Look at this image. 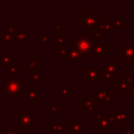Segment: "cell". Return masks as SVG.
<instances>
[{
  "instance_id": "6da1fadb",
  "label": "cell",
  "mask_w": 134,
  "mask_h": 134,
  "mask_svg": "<svg viewBox=\"0 0 134 134\" xmlns=\"http://www.w3.org/2000/svg\"><path fill=\"white\" fill-rule=\"evenodd\" d=\"M73 46L88 58H95L93 53V42L85 34L77 32L71 40Z\"/></svg>"
},
{
  "instance_id": "7a4b0ae2",
  "label": "cell",
  "mask_w": 134,
  "mask_h": 134,
  "mask_svg": "<svg viewBox=\"0 0 134 134\" xmlns=\"http://www.w3.org/2000/svg\"><path fill=\"white\" fill-rule=\"evenodd\" d=\"M90 95L94 99L96 106H105L116 98V95L113 94L105 84L100 86V89H93Z\"/></svg>"
},
{
  "instance_id": "3957f363",
  "label": "cell",
  "mask_w": 134,
  "mask_h": 134,
  "mask_svg": "<svg viewBox=\"0 0 134 134\" xmlns=\"http://www.w3.org/2000/svg\"><path fill=\"white\" fill-rule=\"evenodd\" d=\"M24 84L25 82L20 79H6L1 82V87L12 98H15L18 94L24 95Z\"/></svg>"
},
{
  "instance_id": "277c9868",
  "label": "cell",
  "mask_w": 134,
  "mask_h": 134,
  "mask_svg": "<svg viewBox=\"0 0 134 134\" xmlns=\"http://www.w3.org/2000/svg\"><path fill=\"white\" fill-rule=\"evenodd\" d=\"M100 71V66H83L82 81L85 82L87 86H95L99 82Z\"/></svg>"
},
{
  "instance_id": "5b68a950",
  "label": "cell",
  "mask_w": 134,
  "mask_h": 134,
  "mask_svg": "<svg viewBox=\"0 0 134 134\" xmlns=\"http://www.w3.org/2000/svg\"><path fill=\"white\" fill-rule=\"evenodd\" d=\"M102 19H103L102 15L98 14L96 9H87L86 13L83 14L82 17L76 20V22L79 24H81L83 28H85L87 30L92 27H95Z\"/></svg>"
},
{
  "instance_id": "8992f818",
  "label": "cell",
  "mask_w": 134,
  "mask_h": 134,
  "mask_svg": "<svg viewBox=\"0 0 134 134\" xmlns=\"http://www.w3.org/2000/svg\"><path fill=\"white\" fill-rule=\"evenodd\" d=\"M17 129H32L35 128V110H21L16 115Z\"/></svg>"
},
{
  "instance_id": "52a82bcc",
  "label": "cell",
  "mask_w": 134,
  "mask_h": 134,
  "mask_svg": "<svg viewBox=\"0 0 134 134\" xmlns=\"http://www.w3.org/2000/svg\"><path fill=\"white\" fill-rule=\"evenodd\" d=\"M76 108L79 110H85L90 113L91 118L95 119L97 115V106L94 103V99L90 94H83L80 99L76 100Z\"/></svg>"
},
{
  "instance_id": "ba28073f",
  "label": "cell",
  "mask_w": 134,
  "mask_h": 134,
  "mask_svg": "<svg viewBox=\"0 0 134 134\" xmlns=\"http://www.w3.org/2000/svg\"><path fill=\"white\" fill-rule=\"evenodd\" d=\"M134 62V42L119 43V63Z\"/></svg>"
},
{
  "instance_id": "9c48e42d",
  "label": "cell",
  "mask_w": 134,
  "mask_h": 134,
  "mask_svg": "<svg viewBox=\"0 0 134 134\" xmlns=\"http://www.w3.org/2000/svg\"><path fill=\"white\" fill-rule=\"evenodd\" d=\"M96 128L102 133H106L109 129H115L116 122L110 116V114H97L96 115Z\"/></svg>"
},
{
  "instance_id": "30bf717a",
  "label": "cell",
  "mask_w": 134,
  "mask_h": 134,
  "mask_svg": "<svg viewBox=\"0 0 134 134\" xmlns=\"http://www.w3.org/2000/svg\"><path fill=\"white\" fill-rule=\"evenodd\" d=\"M130 109H111L109 114L114 119L115 122L122 125L130 124Z\"/></svg>"
},
{
  "instance_id": "8fae6325",
  "label": "cell",
  "mask_w": 134,
  "mask_h": 134,
  "mask_svg": "<svg viewBox=\"0 0 134 134\" xmlns=\"http://www.w3.org/2000/svg\"><path fill=\"white\" fill-rule=\"evenodd\" d=\"M67 51L65 57L63 58V61L66 62H82L83 61V54L73 46L72 42L67 43Z\"/></svg>"
},
{
  "instance_id": "7c38bea8",
  "label": "cell",
  "mask_w": 134,
  "mask_h": 134,
  "mask_svg": "<svg viewBox=\"0 0 134 134\" xmlns=\"http://www.w3.org/2000/svg\"><path fill=\"white\" fill-rule=\"evenodd\" d=\"M100 68L102 70H105L114 76H119L120 75V63L119 62H107L104 61L100 63Z\"/></svg>"
},
{
  "instance_id": "4fadbf2b",
  "label": "cell",
  "mask_w": 134,
  "mask_h": 134,
  "mask_svg": "<svg viewBox=\"0 0 134 134\" xmlns=\"http://www.w3.org/2000/svg\"><path fill=\"white\" fill-rule=\"evenodd\" d=\"M68 42L69 40L67 37L64 36L63 29H53V47L54 48H59L60 46H63Z\"/></svg>"
},
{
  "instance_id": "5bb4252c",
  "label": "cell",
  "mask_w": 134,
  "mask_h": 134,
  "mask_svg": "<svg viewBox=\"0 0 134 134\" xmlns=\"http://www.w3.org/2000/svg\"><path fill=\"white\" fill-rule=\"evenodd\" d=\"M66 130L69 134H76L83 131V119L73 118L70 124L66 125Z\"/></svg>"
},
{
  "instance_id": "9a60e30c",
  "label": "cell",
  "mask_w": 134,
  "mask_h": 134,
  "mask_svg": "<svg viewBox=\"0 0 134 134\" xmlns=\"http://www.w3.org/2000/svg\"><path fill=\"white\" fill-rule=\"evenodd\" d=\"M96 27L102 34L109 32L114 28V20L113 19H102L97 23Z\"/></svg>"
},
{
  "instance_id": "2e32d148",
  "label": "cell",
  "mask_w": 134,
  "mask_h": 134,
  "mask_svg": "<svg viewBox=\"0 0 134 134\" xmlns=\"http://www.w3.org/2000/svg\"><path fill=\"white\" fill-rule=\"evenodd\" d=\"M24 96L27 100H29L30 105H34L35 102L38 100L40 97V91L37 90L34 85H31V86H29V89L27 91H24Z\"/></svg>"
},
{
  "instance_id": "e0dca14e",
  "label": "cell",
  "mask_w": 134,
  "mask_h": 134,
  "mask_svg": "<svg viewBox=\"0 0 134 134\" xmlns=\"http://www.w3.org/2000/svg\"><path fill=\"white\" fill-rule=\"evenodd\" d=\"M39 61H40L39 57H31V58H29V61L25 62V64H24L25 70L29 71V73L30 72H39V65H38Z\"/></svg>"
},
{
  "instance_id": "ac0fdd59",
  "label": "cell",
  "mask_w": 134,
  "mask_h": 134,
  "mask_svg": "<svg viewBox=\"0 0 134 134\" xmlns=\"http://www.w3.org/2000/svg\"><path fill=\"white\" fill-rule=\"evenodd\" d=\"M93 53L95 57L106 58V55H107V43H105V42L94 43L93 42Z\"/></svg>"
},
{
  "instance_id": "d6986e66",
  "label": "cell",
  "mask_w": 134,
  "mask_h": 134,
  "mask_svg": "<svg viewBox=\"0 0 134 134\" xmlns=\"http://www.w3.org/2000/svg\"><path fill=\"white\" fill-rule=\"evenodd\" d=\"M58 90L64 100H67L69 98V96H71L73 94V86L72 85H59Z\"/></svg>"
},
{
  "instance_id": "ffe728a7",
  "label": "cell",
  "mask_w": 134,
  "mask_h": 134,
  "mask_svg": "<svg viewBox=\"0 0 134 134\" xmlns=\"http://www.w3.org/2000/svg\"><path fill=\"white\" fill-rule=\"evenodd\" d=\"M66 125L67 124H61L59 122L58 118H54L52 124L48 125V131L49 133H62L65 129H66Z\"/></svg>"
},
{
  "instance_id": "44dd1931",
  "label": "cell",
  "mask_w": 134,
  "mask_h": 134,
  "mask_svg": "<svg viewBox=\"0 0 134 134\" xmlns=\"http://www.w3.org/2000/svg\"><path fill=\"white\" fill-rule=\"evenodd\" d=\"M115 90L119 92L120 95H129L130 94V85L126 84L121 81H115Z\"/></svg>"
},
{
  "instance_id": "7402d4cb",
  "label": "cell",
  "mask_w": 134,
  "mask_h": 134,
  "mask_svg": "<svg viewBox=\"0 0 134 134\" xmlns=\"http://www.w3.org/2000/svg\"><path fill=\"white\" fill-rule=\"evenodd\" d=\"M15 41L28 43L29 42V37L23 28H17L16 31H15Z\"/></svg>"
},
{
  "instance_id": "603a6c76",
  "label": "cell",
  "mask_w": 134,
  "mask_h": 134,
  "mask_svg": "<svg viewBox=\"0 0 134 134\" xmlns=\"http://www.w3.org/2000/svg\"><path fill=\"white\" fill-rule=\"evenodd\" d=\"M20 68L16 65H10L6 68V79H19Z\"/></svg>"
},
{
  "instance_id": "cb8c5ba5",
  "label": "cell",
  "mask_w": 134,
  "mask_h": 134,
  "mask_svg": "<svg viewBox=\"0 0 134 134\" xmlns=\"http://www.w3.org/2000/svg\"><path fill=\"white\" fill-rule=\"evenodd\" d=\"M0 62L2 65L8 67L10 65H15V58L12 57L9 52H4V53H1L0 55Z\"/></svg>"
},
{
  "instance_id": "d4e9b609",
  "label": "cell",
  "mask_w": 134,
  "mask_h": 134,
  "mask_svg": "<svg viewBox=\"0 0 134 134\" xmlns=\"http://www.w3.org/2000/svg\"><path fill=\"white\" fill-rule=\"evenodd\" d=\"M85 35H86L88 38H90L91 40H92L93 38H95V39L102 38V32L97 29L96 26H95V27H92V28H90V29H87V31H86Z\"/></svg>"
},
{
  "instance_id": "484cf974",
  "label": "cell",
  "mask_w": 134,
  "mask_h": 134,
  "mask_svg": "<svg viewBox=\"0 0 134 134\" xmlns=\"http://www.w3.org/2000/svg\"><path fill=\"white\" fill-rule=\"evenodd\" d=\"M115 82L116 81V76H114L113 74L105 71V70H102L100 71V76H99V82Z\"/></svg>"
},
{
  "instance_id": "4316f807",
  "label": "cell",
  "mask_w": 134,
  "mask_h": 134,
  "mask_svg": "<svg viewBox=\"0 0 134 134\" xmlns=\"http://www.w3.org/2000/svg\"><path fill=\"white\" fill-rule=\"evenodd\" d=\"M113 20H114V28H118V29L125 28V26H126V21H125V19H122V18L120 17L119 14H116V15H115V18H114Z\"/></svg>"
},
{
  "instance_id": "83f0119b",
  "label": "cell",
  "mask_w": 134,
  "mask_h": 134,
  "mask_svg": "<svg viewBox=\"0 0 134 134\" xmlns=\"http://www.w3.org/2000/svg\"><path fill=\"white\" fill-rule=\"evenodd\" d=\"M30 79L34 82V86L40 85V83L45 80V77L43 75H41L39 72H30Z\"/></svg>"
},
{
  "instance_id": "f1b7e54d",
  "label": "cell",
  "mask_w": 134,
  "mask_h": 134,
  "mask_svg": "<svg viewBox=\"0 0 134 134\" xmlns=\"http://www.w3.org/2000/svg\"><path fill=\"white\" fill-rule=\"evenodd\" d=\"M1 40H2V42H6V43L15 42V34H9V32L6 31L5 34L2 35Z\"/></svg>"
},
{
  "instance_id": "f546056e",
  "label": "cell",
  "mask_w": 134,
  "mask_h": 134,
  "mask_svg": "<svg viewBox=\"0 0 134 134\" xmlns=\"http://www.w3.org/2000/svg\"><path fill=\"white\" fill-rule=\"evenodd\" d=\"M119 81H121V82H124V83H126V84L131 85V84L133 83L134 79H133L132 75H119Z\"/></svg>"
},
{
  "instance_id": "4dcf8cb0",
  "label": "cell",
  "mask_w": 134,
  "mask_h": 134,
  "mask_svg": "<svg viewBox=\"0 0 134 134\" xmlns=\"http://www.w3.org/2000/svg\"><path fill=\"white\" fill-rule=\"evenodd\" d=\"M1 133L2 134H20V131L17 128H14V129H4L3 128L1 130Z\"/></svg>"
},
{
  "instance_id": "1f68e13d",
  "label": "cell",
  "mask_w": 134,
  "mask_h": 134,
  "mask_svg": "<svg viewBox=\"0 0 134 134\" xmlns=\"http://www.w3.org/2000/svg\"><path fill=\"white\" fill-rule=\"evenodd\" d=\"M48 111L51 114H57L59 112V106L58 105H54V104H50L48 106Z\"/></svg>"
},
{
  "instance_id": "d6a6232c",
  "label": "cell",
  "mask_w": 134,
  "mask_h": 134,
  "mask_svg": "<svg viewBox=\"0 0 134 134\" xmlns=\"http://www.w3.org/2000/svg\"><path fill=\"white\" fill-rule=\"evenodd\" d=\"M39 39L41 41V43H47L49 41V36L47 34H44V32H40L39 34Z\"/></svg>"
},
{
  "instance_id": "836d02e7",
  "label": "cell",
  "mask_w": 134,
  "mask_h": 134,
  "mask_svg": "<svg viewBox=\"0 0 134 134\" xmlns=\"http://www.w3.org/2000/svg\"><path fill=\"white\" fill-rule=\"evenodd\" d=\"M58 49H59V50H58V57L64 58V57H65V54H66V51H67L66 47L63 45V46H60Z\"/></svg>"
},
{
  "instance_id": "e575fe53",
  "label": "cell",
  "mask_w": 134,
  "mask_h": 134,
  "mask_svg": "<svg viewBox=\"0 0 134 134\" xmlns=\"http://www.w3.org/2000/svg\"><path fill=\"white\" fill-rule=\"evenodd\" d=\"M64 24L63 23H54L53 24V29H63Z\"/></svg>"
},
{
  "instance_id": "d590c367",
  "label": "cell",
  "mask_w": 134,
  "mask_h": 134,
  "mask_svg": "<svg viewBox=\"0 0 134 134\" xmlns=\"http://www.w3.org/2000/svg\"><path fill=\"white\" fill-rule=\"evenodd\" d=\"M129 96L134 97V81H133V83L130 85V94H129Z\"/></svg>"
},
{
  "instance_id": "8d00e7d4",
  "label": "cell",
  "mask_w": 134,
  "mask_h": 134,
  "mask_svg": "<svg viewBox=\"0 0 134 134\" xmlns=\"http://www.w3.org/2000/svg\"><path fill=\"white\" fill-rule=\"evenodd\" d=\"M129 106H130V110H133L134 111V97H131L130 96V99H129Z\"/></svg>"
},
{
  "instance_id": "74e56055",
  "label": "cell",
  "mask_w": 134,
  "mask_h": 134,
  "mask_svg": "<svg viewBox=\"0 0 134 134\" xmlns=\"http://www.w3.org/2000/svg\"><path fill=\"white\" fill-rule=\"evenodd\" d=\"M125 134H134V129L133 128H127V129H125Z\"/></svg>"
},
{
  "instance_id": "f35d334b",
  "label": "cell",
  "mask_w": 134,
  "mask_h": 134,
  "mask_svg": "<svg viewBox=\"0 0 134 134\" xmlns=\"http://www.w3.org/2000/svg\"><path fill=\"white\" fill-rule=\"evenodd\" d=\"M1 53H2V51H1V48H0V55H1Z\"/></svg>"
},
{
  "instance_id": "ab89813d",
  "label": "cell",
  "mask_w": 134,
  "mask_h": 134,
  "mask_svg": "<svg viewBox=\"0 0 134 134\" xmlns=\"http://www.w3.org/2000/svg\"><path fill=\"white\" fill-rule=\"evenodd\" d=\"M0 36H1V29H0Z\"/></svg>"
},
{
  "instance_id": "60d3db41",
  "label": "cell",
  "mask_w": 134,
  "mask_h": 134,
  "mask_svg": "<svg viewBox=\"0 0 134 134\" xmlns=\"http://www.w3.org/2000/svg\"><path fill=\"white\" fill-rule=\"evenodd\" d=\"M0 98H1V92H0Z\"/></svg>"
},
{
  "instance_id": "b9f144b4",
  "label": "cell",
  "mask_w": 134,
  "mask_h": 134,
  "mask_svg": "<svg viewBox=\"0 0 134 134\" xmlns=\"http://www.w3.org/2000/svg\"><path fill=\"white\" fill-rule=\"evenodd\" d=\"M87 134H92V133H87Z\"/></svg>"
},
{
  "instance_id": "7bdbcfd3",
  "label": "cell",
  "mask_w": 134,
  "mask_h": 134,
  "mask_svg": "<svg viewBox=\"0 0 134 134\" xmlns=\"http://www.w3.org/2000/svg\"><path fill=\"white\" fill-rule=\"evenodd\" d=\"M133 129H134V128H133Z\"/></svg>"
}]
</instances>
